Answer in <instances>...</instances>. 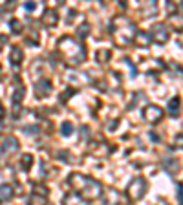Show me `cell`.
<instances>
[{"instance_id":"6da1fadb","label":"cell","mask_w":183,"mask_h":205,"mask_svg":"<svg viewBox=\"0 0 183 205\" xmlns=\"http://www.w3.org/2000/svg\"><path fill=\"white\" fill-rule=\"evenodd\" d=\"M145 191H147V183H145L143 178H136L130 183V187H128V194H130L132 200H141L143 194H145Z\"/></svg>"},{"instance_id":"e0dca14e","label":"cell","mask_w":183,"mask_h":205,"mask_svg":"<svg viewBox=\"0 0 183 205\" xmlns=\"http://www.w3.org/2000/svg\"><path fill=\"white\" fill-rule=\"evenodd\" d=\"M97 57H99L101 62H106V60L110 59V51H108V49H101V51L97 53Z\"/></svg>"},{"instance_id":"7c38bea8","label":"cell","mask_w":183,"mask_h":205,"mask_svg":"<svg viewBox=\"0 0 183 205\" xmlns=\"http://www.w3.org/2000/svg\"><path fill=\"white\" fill-rule=\"evenodd\" d=\"M22 57H24L22 49H20L18 46H15V48H13V51H11V59H13V62H20V60H22Z\"/></svg>"},{"instance_id":"4fadbf2b","label":"cell","mask_w":183,"mask_h":205,"mask_svg":"<svg viewBox=\"0 0 183 205\" xmlns=\"http://www.w3.org/2000/svg\"><path fill=\"white\" fill-rule=\"evenodd\" d=\"M60 132H62V136H70V134L73 132V125H71L70 121H64V123L60 125Z\"/></svg>"},{"instance_id":"52a82bcc","label":"cell","mask_w":183,"mask_h":205,"mask_svg":"<svg viewBox=\"0 0 183 205\" xmlns=\"http://www.w3.org/2000/svg\"><path fill=\"white\" fill-rule=\"evenodd\" d=\"M64 205H86V202H84L77 192H70V194L64 198Z\"/></svg>"},{"instance_id":"9a60e30c","label":"cell","mask_w":183,"mask_h":205,"mask_svg":"<svg viewBox=\"0 0 183 205\" xmlns=\"http://www.w3.org/2000/svg\"><path fill=\"white\" fill-rule=\"evenodd\" d=\"M31 163H33V156H31V154H24V156H22V167H24V169H29Z\"/></svg>"},{"instance_id":"2e32d148","label":"cell","mask_w":183,"mask_h":205,"mask_svg":"<svg viewBox=\"0 0 183 205\" xmlns=\"http://www.w3.org/2000/svg\"><path fill=\"white\" fill-rule=\"evenodd\" d=\"M77 33H79V35H81V37H86V35H88V33H90V26H88V24H86V22H84V24H82V26H79V29H77Z\"/></svg>"},{"instance_id":"3957f363","label":"cell","mask_w":183,"mask_h":205,"mask_svg":"<svg viewBox=\"0 0 183 205\" xmlns=\"http://www.w3.org/2000/svg\"><path fill=\"white\" fill-rule=\"evenodd\" d=\"M145 119L147 121H150V123H158L161 117H163V110L159 108V106H156V104H148L147 108H145Z\"/></svg>"},{"instance_id":"8992f818","label":"cell","mask_w":183,"mask_h":205,"mask_svg":"<svg viewBox=\"0 0 183 205\" xmlns=\"http://www.w3.org/2000/svg\"><path fill=\"white\" fill-rule=\"evenodd\" d=\"M70 183L73 185V189H84V185L88 183V178H84L81 174H73V176H70Z\"/></svg>"},{"instance_id":"8fae6325","label":"cell","mask_w":183,"mask_h":205,"mask_svg":"<svg viewBox=\"0 0 183 205\" xmlns=\"http://www.w3.org/2000/svg\"><path fill=\"white\" fill-rule=\"evenodd\" d=\"M4 148H7V150H16V148H18V141H16L13 136H7V137L4 139Z\"/></svg>"},{"instance_id":"ac0fdd59","label":"cell","mask_w":183,"mask_h":205,"mask_svg":"<svg viewBox=\"0 0 183 205\" xmlns=\"http://www.w3.org/2000/svg\"><path fill=\"white\" fill-rule=\"evenodd\" d=\"M11 29H13L15 33H20V31H22V24H20V20H13V22H11Z\"/></svg>"},{"instance_id":"5b68a950","label":"cell","mask_w":183,"mask_h":205,"mask_svg":"<svg viewBox=\"0 0 183 205\" xmlns=\"http://www.w3.org/2000/svg\"><path fill=\"white\" fill-rule=\"evenodd\" d=\"M150 40H152V35H150V33H147V31H137V33H136V37H134V42H136L139 48L148 46V44H150Z\"/></svg>"},{"instance_id":"44dd1931","label":"cell","mask_w":183,"mask_h":205,"mask_svg":"<svg viewBox=\"0 0 183 205\" xmlns=\"http://www.w3.org/2000/svg\"><path fill=\"white\" fill-rule=\"evenodd\" d=\"M26 9H29V11H33V9H35V4H26Z\"/></svg>"},{"instance_id":"603a6c76","label":"cell","mask_w":183,"mask_h":205,"mask_svg":"<svg viewBox=\"0 0 183 205\" xmlns=\"http://www.w3.org/2000/svg\"><path fill=\"white\" fill-rule=\"evenodd\" d=\"M2 115H4V108L0 106V117H2Z\"/></svg>"},{"instance_id":"ffe728a7","label":"cell","mask_w":183,"mask_h":205,"mask_svg":"<svg viewBox=\"0 0 183 205\" xmlns=\"http://www.w3.org/2000/svg\"><path fill=\"white\" fill-rule=\"evenodd\" d=\"M24 132H31V134H37V132H40V128L38 126H35V125H31V126H24Z\"/></svg>"},{"instance_id":"7a4b0ae2","label":"cell","mask_w":183,"mask_h":205,"mask_svg":"<svg viewBox=\"0 0 183 205\" xmlns=\"http://www.w3.org/2000/svg\"><path fill=\"white\" fill-rule=\"evenodd\" d=\"M84 194L90 198V200H95V198H99L101 196V192H103V187L95 181V180H88V183L84 185Z\"/></svg>"},{"instance_id":"277c9868","label":"cell","mask_w":183,"mask_h":205,"mask_svg":"<svg viewBox=\"0 0 183 205\" xmlns=\"http://www.w3.org/2000/svg\"><path fill=\"white\" fill-rule=\"evenodd\" d=\"M42 22H44V26L53 27V26L59 22V16H57V13H55L53 9H46L44 15H42Z\"/></svg>"},{"instance_id":"d6986e66","label":"cell","mask_w":183,"mask_h":205,"mask_svg":"<svg viewBox=\"0 0 183 205\" xmlns=\"http://www.w3.org/2000/svg\"><path fill=\"white\" fill-rule=\"evenodd\" d=\"M22 97H24V90H22V88H18V90H16V93H13V103H18Z\"/></svg>"},{"instance_id":"5bb4252c","label":"cell","mask_w":183,"mask_h":205,"mask_svg":"<svg viewBox=\"0 0 183 205\" xmlns=\"http://www.w3.org/2000/svg\"><path fill=\"white\" fill-rule=\"evenodd\" d=\"M169 108H170V112L174 114V112H178L180 110V97H174V99H170V103H169Z\"/></svg>"},{"instance_id":"7402d4cb","label":"cell","mask_w":183,"mask_h":205,"mask_svg":"<svg viewBox=\"0 0 183 205\" xmlns=\"http://www.w3.org/2000/svg\"><path fill=\"white\" fill-rule=\"evenodd\" d=\"M5 40H7L5 37H0V44H2V42H5Z\"/></svg>"},{"instance_id":"30bf717a","label":"cell","mask_w":183,"mask_h":205,"mask_svg":"<svg viewBox=\"0 0 183 205\" xmlns=\"http://www.w3.org/2000/svg\"><path fill=\"white\" fill-rule=\"evenodd\" d=\"M37 88H38V95H48L49 92H51V82L49 81H40L38 84H37Z\"/></svg>"},{"instance_id":"ba28073f","label":"cell","mask_w":183,"mask_h":205,"mask_svg":"<svg viewBox=\"0 0 183 205\" xmlns=\"http://www.w3.org/2000/svg\"><path fill=\"white\" fill-rule=\"evenodd\" d=\"M154 38H156L158 42H167V40H169L167 29H165L163 26H156V29H154Z\"/></svg>"},{"instance_id":"9c48e42d","label":"cell","mask_w":183,"mask_h":205,"mask_svg":"<svg viewBox=\"0 0 183 205\" xmlns=\"http://www.w3.org/2000/svg\"><path fill=\"white\" fill-rule=\"evenodd\" d=\"M13 196V189L11 185H0V202H7Z\"/></svg>"}]
</instances>
